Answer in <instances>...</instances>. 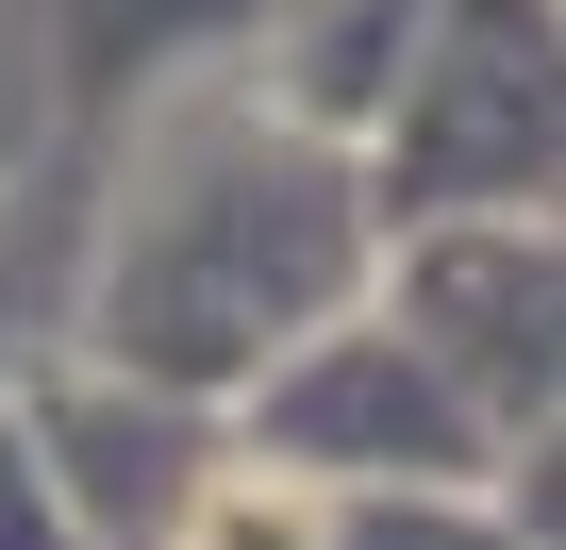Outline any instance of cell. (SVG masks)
Instances as JSON below:
<instances>
[{"instance_id":"cell-1","label":"cell","mask_w":566,"mask_h":550,"mask_svg":"<svg viewBox=\"0 0 566 550\" xmlns=\"http://www.w3.org/2000/svg\"><path fill=\"white\" fill-rule=\"evenodd\" d=\"M200 550H301V517H266V500H217V533Z\"/></svg>"}]
</instances>
